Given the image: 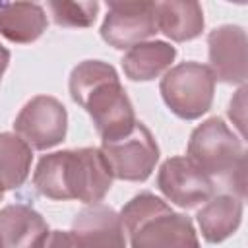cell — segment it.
I'll list each match as a JSON object with an SVG mask.
<instances>
[{
    "instance_id": "7a4b0ae2",
    "label": "cell",
    "mask_w": 248,
    "mask_h": 248,
    "mask_svg": "<svg viewBox=\"0 0 248 248\" xmlns=\"http://www.w3.org/2000/svg\"><path fill=\"white\" fill-rule=\"evenodd\" d=\"M6 60H8V52L0 46V74H2V70H4V66H6Z\"/></svg>"
},
{
    "instance_id": "6da1fadb",
    "label": "cell",
    "mask_w": 248,
    "mask_h": 248,
    "mask_svg": "<svg viewBox=\"0 0 248 248\" xmlns=\"http://www.w3.org/2000/svg\"><path fill=\"white\" fill-rule=\"evenodd\" d=\"M134 236V248H196L188 221L161 207L155 219L126 215Z\"/></svg>"
}]
</instances>
